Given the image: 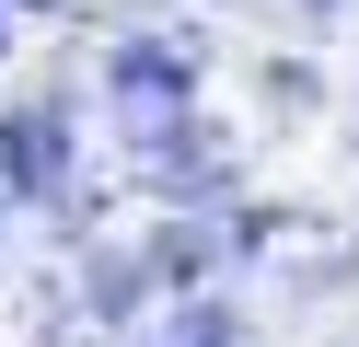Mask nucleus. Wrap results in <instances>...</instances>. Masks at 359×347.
I'll return each mask as SVG.
<instances>
[{
    "label": "nucleus",
    "instance_id": "3",
    "mask_svg": "<svg viewBox=\"0 0 359 347\" xmlns=\"http://www.w3.org/2000/svg\"><path fill=\"white\" fill-rule=\"evenodd\" d=\"M0 58H12V12H0Z\"/></svg>",
    "mask_w": 359,
    "mask_h": 347
},
{
    "label": "nucleus",
    "instance_id": "1",
    "mask_svg": "<svg viewBox=\"0 0 359 347\" xmlns=\"http://www.w3.org/2000/svg\"><path fill=\"white\" fill-rule=\"evenodd\" d=\"M116 128L140 139V151H163V128H186V58L174 46H116Z\"/></svg>",
    "mask_w": 359,
    "mask_h": 347
},
{
    "label": "nucleus",
    "instance_id": "2",
    "mask_svg": "<svg viewBox=\"0 0 359 347\" xmlns=\"http://www.w3.org/2000/svg\"><path fill=\"white\" fill-rule=\"evenodd\" d=\"M151 347H232V324L220 313H174V336H151Z\"/></svg>",
    "mask_w": 359,
    "mask_h": 347
}]
</instances>
